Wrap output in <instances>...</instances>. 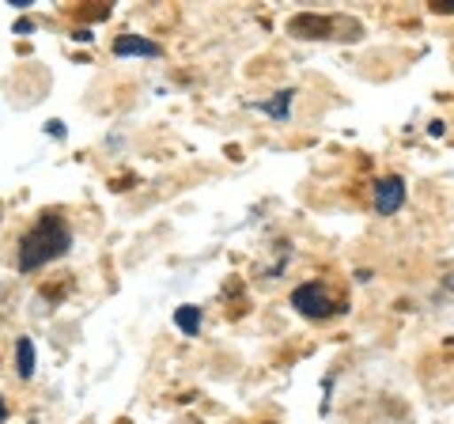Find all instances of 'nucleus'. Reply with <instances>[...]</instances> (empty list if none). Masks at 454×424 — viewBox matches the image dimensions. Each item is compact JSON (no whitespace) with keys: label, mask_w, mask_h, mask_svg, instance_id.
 <instances>
[{"label":"nucleus","mask_w":454,"mask_h":424,"mask_svg":"<svg viewBox=\"0 0 454 424\" xmlns=\"http://www.w3.org/2000/svg\"><path fill=\"white\" fill-rule=\"evenodd\" d=\"M68 247H73V228L57 216V212H42V216L27 228V235L20 239V273H35L42 265H50L57 258H65Z\"/></svg>","instance_id":"nucleus-1"},{"label":"nucleus","mask_w":454,"mask_h":424,"mask_svg":"<svg viewBox=\"0 0 454 424\" xmlns=\"http://www.w3.org/2000/svg\"><path fill=\"white\" fill-rule=\"evenodd\" d=\"M292 307L300 310L303 318H330V315H340V310H345V303H333L330 292L322 285H300L292 292Z\"/></svg>","instance_id":"nucleus-2"},{"label":"nucleus","mask_w":454,"mask_h":424,"mask_svg":"<svg viewBox=\"0 0 454 424\" xmlns=\"http://www.w3.org/2000/svg\"><path fill=\"white\" fill-rule=\"evenodd\" d=\"M402 205H405V182L397 175L379 178L375 182V212H379V216H394Z\"/></svg>","instance_id":"nucleus-3"},{"label":"nucleus","mask_w":454,"mask_h":424,"mask_svg":"<svg viewBox=\"0 0 454 424\" xmlns=\"http://www.w3.org/2000/svg\"><path fill=\"white\" fill-rule=\"evenodd\" d=\"M288 35L295 38H333V20L318 16V12H300L288 20Z\"/></svg>","instance_id":"nucleus-4"},{"label":"nucleus","mask_w":454,"mask_h":424,"mask_svg":"<svg viewBox=\"0 0 454 424\" xmlns=\"http://www.w3.org/2000/svg\"><path fill=\"white\" fill-rule=\"evenodd\" d=\"M114 53L118 58H163V46L145 35H118L114 38Z\"/></svg>","instance_id":"nucleus-5"},{"label":"nucleus","mask_w":454,"mask_h":424,"mask_svg":"<svg viewBox=\"0 0 454 424\" xmlns=\"http://www.w3.org/2000/svg\"><path fill=\"white\" fill-rule=\"evenodd\" d=\"M292 98H295V91L292 88H284V91H277L269 103H258V110L262 114H269V118H277V122H284L292 114Z\"/></svg>","instance_id":"nucleus-6"},{"label":"nucleus","mask_w":454,"mask_h":424,"mask_svg":"<svg viewBox=\"0 0 454 424\" xmlns=\"http://www.w3.org/2000/svg\"><path fill=\"white\" fill-rule=\"evenodd\" d=\"M201 322H205V315H201V307H193V303H186V307H178V310H175V326L186 334V337H197Z\"/></svg>","instance_id":"nucleus-7"},{"label":"nucleus","mask_w":454,"mask_h":424,"mask_svg":"<svg viewBox=\"0 0 454 424\" xmlns=\"http://www.w3.org/2000/svg\"><path fill=\"white\" fill-rule=\"evenodd\" d=\"M35 364H38V357H35V342H31V337H20V342H16V367H20V379H31V375H35Z\"/></svg>","instance_id":"nucleus-8"},{"label":"nucleus","mask_w":454,"mask_h":424,"mask_svg":"<svg viewBox=\"0 0 454 424\" xmlns=\"http://www.w3.org/2000/svg\"><path fill=\"white\" fill-rule=\"evenodd\" d=\"M50 133H53L57 140H61V137H65V122H50Z\"/></svg>","instance_id":"nucleus-9"},{"label":"nucleus","mask_w":454,"mask_h":424,"mask_svg":"<svg viewBox=\"0 0 454 424\" xmlns=\"http://www.w3.org/2000/svg\"><path fill=\"white\" fill-rule=\"evenodd\" d=\"M8 420V405H4V398H0V424Z\"/></svg>","instance_id":"nucleus-10"},{"label":"nucleus","mask_w":454,"mask_h":424,"mask_svg":"<svg viewBox=\"0 0 454 424\" xmlns=\"http://www.w3.org/2000/svg\"><path fill=\"white\" fill-rule=\"evenodd\" d=\"M439 12H454V0H447V4H435Z\"/></svg>","instance_id":"nucleus-11"}]
</instances>
